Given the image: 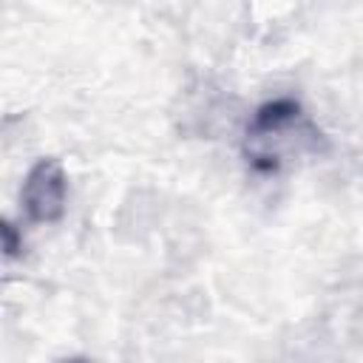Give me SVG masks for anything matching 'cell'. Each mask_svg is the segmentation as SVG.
I'll return each mask as SVG.
<instances>
[{
	"label": "cell",
	"instance_id": "1",
	"mask_svg": "<svg viewBox=\"0 0 363 363\" xmlns=\"http://www.w3.org/2000/svg\"><path fill=\"white\" fill-rule=\"evenodd\" d=\"M68 196V179L57 159H37L26 173L20 204L31 224H54L62 218Z\"/></svg>",
	"mask_w": 363,
	"mask_h": 363
},
{
	"label": "cell",
	"instance_id": "2",
	"mask_svg": "<svg viewBox=\"0 0 363 363\" xmlns=\"http://www.w3.org/2000/svg\"><path fill=\"white\" fill-rule=\"evenodd\" d=\"M301 113V105L295 99H272L267 105H261L252 116V125H250V133L258 136V133H272V130H281L284 125H289L295 116Z\"/></svg>",
	"mask_w": 363,
	"mask_h": 363
},
{
	"label": "cell",
	"instance_id": "3",
	"mask_svg": "<svg viewBox=\"0 0 363 363\" xmlns=\"http://www.w3.org/2000/svg\"><path fill=\"white\" fill-rule=\"evenodd\" d=\"M3 250L6 255H14L20 247H17V238H14V227L11 224H3Z\"/></svg>",
	"mask_w": 363,
	"mask_h": 363
},
{
	"label": "cell",
	"instance_id": "4",
	"mask_svg": "<svg viewBox=\"0 0 363 363\" xmlns=\"http://www.w3.org/2000/svg\"><path fill=\"white\" fill-rule=\"evenodd\" d=\"M62 363H91V360H85V357H71V360H62Z\"/></svg>",
	"mask_w": 363,
	"mask_h": 363
}]
</instances>
